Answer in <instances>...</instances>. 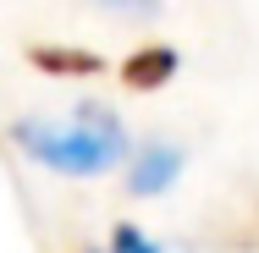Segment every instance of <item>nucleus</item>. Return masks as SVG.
<instances>
[{
	"label": "nucleus",
	"mask_w": 259,
	"mask_h": 253,
	"mask_svg": "<svg viewBox=\"0 0 259 253\" xmlns=\"http://www.w3.org/2000/svg\"><path fill=\"white\" fill-rule=\"evenodd\" d=\"M110 253H160L138 226H116V237H110Z\"/></svg>",
	"instance_id": "39448f33"
},
{
	"label": "nucleus",
	"mask_w": 259,
	"mask_h": 253,
	"mask_svg": "<svg viewBox=\"0 0 259 253\" xmlns=\"http://www.w3.org/2000/svg\"><path fill=\"white\" fill-rule=\"evenodd\" d=\"M177 171H182V154L165 149V143H149V149L133 160V193H165L171 182H177Z\"/></svg>",
	"instance_id": "7ed1b4c3"
},
{
	"label": "nucleus",
	"mask_w": 259,
	"mask_h": 253,
	"mask_svg": "<svg viewBox=\"0 0 259 253\" xmlns=\"http://www.w3.org/2000/svg\"><path fill=\"white\" fill-rule=\"evenodd\" d=\"M17 143L45 160L66 176H94L105 165H116L127 138H121V121L105 110V105H83L72 116V127H39V121H17Z\"/></svg>",
	"instance_id": "f257e3e1"
},
{
	"label": "nucleus",
	"mask_w": 259,
	"mask_h": 253,
	"mask_svg": "<svg viewBox=\"0 0 259 253\" xmlns=\"http://www.w3.org/2000/svg\"><path fill=\"white\" fill-rule=\"evenodd\" d=\"M28 61L39 72H50V77H94L100 72V55L94 50H66V44H33Z\"/></svg>",
	"instance_id": "20e7f679"
},
{
	"label": "nucleus",
	"mask_w": 259,
	"mask_h": 253,
	"mask_svg": "<svg viewBox=\"0 0 259 253\" xmlns=\"http://www.w3.org/2000/svg\"><path fill=\"white\" fill-rule=\"evenodd\" d=\"M165 77H177V50H171V44H144V50H133L121 61V83L138 88V94L160 88Z\"/></svg>",
	"instance_id": "f03ea898"
}]
</instances>
